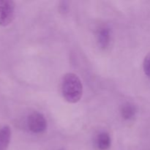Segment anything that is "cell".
Returning a JSON list of instances; mask_svg holds the SVG:
<instances>
[{
  "label": "cell",
  "mask_w": 150,
  "mask_h": 150,
  "mask_svg": "<svg viewBox=\"0 0 150 150\" xmlns=\"http://www.w3.org/2000/svg\"><path fill=\"white\" fill-rule=\"evenodd\" d=\"M111 144V139L109 134L105 131L100 132L95 139V145L99 150H108Z\"/></svg>",
  "instance_id": "obj_6"
},
{
  "label": "cell",
  "mask_w": 150,
  "mask_h": 150,
  "mask_svg": "<svg viewBox=\"0 0 150 150\" xmlns=\"http://www.w3.org/2000/svg\"><path fill=\"white\" fill-rule=\"evenodd\" d=\"M26 124L29 130L34 133H42L46 130L47 121L42 114L33 112L29 115Z\"/></svg>",
  "instance_id": "obj_3"
},
{
  "label": "cell",
  "mask_w": 150,
  "mask_h": 150,
  "mask_svg": "<svg viewBox=\"0 0 150 150\" xmlns=\"http://www.w3.org/2000/svg\"><path fill=\"white\" fill-rule=\"evenodd\" d=\"M97 38L100 46L102 48H106L109 45L111 39V33L109 28L107 26H102L100 28Z\"/></svg>",
  "instance_id": "obj_4"
},
{
  "label": "cell",
  "mask_w": 150,
  "mask_h": 150,
  "mask_svg": "<svg viewBox=\"0 0 150 150\" xmlns=\"http://www.w3.org/2000/svg\"><path fill=\"white\" fill-rule=\"evenodd\" d=\"M12 131L10 126L4 125L0 128V150H7L11 141Z\"/></svg>",
  "instance_id": "obj_5"
},
{
  "label": "cell",
  "mask_w": 150,
  "mask_h": 150,
  "mask_svg": "<svg viewBox=\"0 0 150 150\" xmlns=\"http://www.w3.org/2000/svg\"><path fill=\"white\" fill-rule=\"evenodd\" d=\"M143 68L146 76L150 79V52L145 57L143 63Z\"/></svg>",
  "instance_id": "obj_8"
},
{
  "label": "cell",
  "mask_w": 150,
  "mask_h": 150,
  "mask_svg": "<svg viewBox=\"0 0 150 150\" xmlns=\"http://www.w3.org/2000/svg\"><path fill=\"white\" fill-rule=\"evenodd\" d=\"M16 4L12 0H0V26H7L15 17Z\"/></svg>",
  "instance_id": "obj_2"
},
{
  "label": "cell",
  "mask_w": 150,
  "mask_h": 150,
  "mask_svg": "<svg viewBox=\"0 0 150 150\" xmlns=\"http://www.w3.org/2000/svg\"><path fill=\"white\" fill-rule=\"evenodd\" d=\"M61 150H62V149H61Z\"/></svg>",
  "instance_id": "obj_9"
},
{
  "label": "cell",
  "mask_w": 150,
  "mask_h": 150,
  "mask_svg": "<svg viewBox=\"0 0 150 150\" xmlns=\"http://www.w3.org/2000/svg\"><path fill=\"white\" fill-rule=\"evenodd\" d=\"M60 89L66 101L70 103H76L81 98L83 85L77 75L68 73L62 78Z\"/></svg>",
  "instance_id": "obj_1"
},
{
  "label": "cell",
  "mask_w": 150,
  "mask_h": 150,
  "mask_svg": "<svg viewBox=\"0 0 150 150\" xmlns=\"http://www.w3.org/2000/svg\"><path fill=\"white\" fill-rule=\"evenodd\" d=\"M120 113H121L122 117L124 120H130L134 118L136 110L133 105H131L130 103H126L122 106Z\"/></svg>",
  "instance_id": "obj_7"
}]
</instances>
